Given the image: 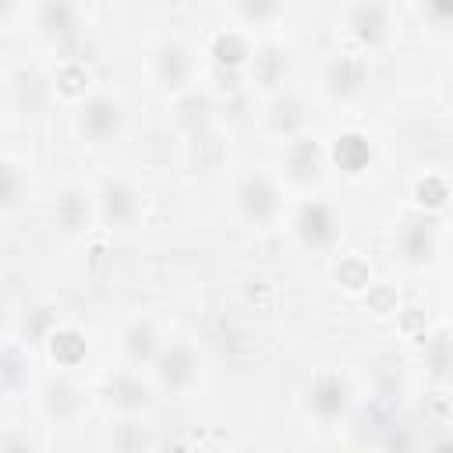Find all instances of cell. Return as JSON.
Segmentation results:
<instances>
[{
	"instance_id": "1",
	"label": "cell",
	"mask_w": 453,
	"mask_h": 453,
	"mask_svg": "<svg viewBox=\"0 0 453 453\" xmlns=\"http://www.w3.org/2000/svg\"><path fill=\"white\" fill-rule=\"evenodd\" d=\"M234 212L255 226V230H269L280 219H287V180L265 166H251L234 180Z\"/></svg>"
},
{
	"instance_id": "12",
	"label": "cell",
	"mask_w": 453,
	"mask_h": 453,
	"mask_svg": "<svg viewBox=\"0 0 453 453\" xmlns=\"http://www.w3.org/2000/svg\"><path fill=\"white\" fill-rule=\"evenodd\" d=\"M163 350V336L156 329L152 319H131L124 329H120V354L131 361V365H152L156 354Z\"/></svg>"
},
{
	"instance_id": "16",
	"label": "cell",
	"mask_w": 453,
	"mask_h": 453,
	"mask_svg": "<svg viewBox=\"0 0 453 453\" xmlns=\"http://www.w3.org/2000/svg\"><path fill=\"white\" fill-rule=\"evenodd\" d=\"M234 11L251 28H269L283 18V0H234Z\"/></svg>"
},
{
	"instance_id": "8",
	"label": "cell",
	"mask_w": 453,
	"mask_h": 453,
	"mask_svg": "<svg viewBox=\"0 0 453 453\" xmlns=\"http://www.w3.org/2000/svg\"><path fill=\"white\" fill-rule=\"evenodd\" d=\"M32 25L42 42H71L85 28V11L78 0H35L32 4Z\"/></svg>"
},
{
	"instance_id": "13",
	"label": "cell",
	"mask_w": 453,
	"mask_h": 453,
	"mask_svg": "<svg viewBox=\"0 0 453 453\" xmlns=\"http://www.w3.org/2000/svg\"><path fill=\"white\" fill-rule=\"evenodd\" d=\"M42 407L50 418L57 421H74L81 411H85V393L71 382V379H53L46 389H42Z\"/></svg>"
},
{
	"instance_id": "9",
	"label": "cell",
	"mask_w": 453,
	"mask_h": 453,
	"mask_svg": "<svg viewBox=\"0 0 453 453\" xmlns=\"http://www.w3.org/2000/svg\"><path fill=\"white\" fill-rule=\"evenodd\" d=\"M96 209H99V223H106L110 230H127L138 223L142 216V195L131 180L124 177H110L99 191H96Z\"/></svg>"
},
{
	"instance_id": "18",
	"label": "cell",
	"mask_w": 453,
	"mask_h": 453,
	"mask_svg": "<svg viewBox=\"0 0 453 453\" xmlns=\"http://www.w3.org/2000/svg\"><path fill=\"white\" fill-rule=\"evenodd\" d=\"M442 99H446V106L453 110V71L442 78Z\"/></svg>"
},
{
	"instance_id": "4",
	"label": "cell",
	"mask_w": 453,
	"mask_h": 453,
	"mask_svg": "<svg viewBox=\"0 0 453 453\" xmlns=\"http://www.w3.org/2000/svg\"><path fill=\"white\" fill-rule=\"evenodd\" d=\"M290 230L297 237L301 248L308 251H326L340 241V230H343V216L333 202L326 198H304L294 212H290Z\"/></svg>"
},
{
	"instance_id": "7",
	"label": "cell",
	"mask_w": 453,
	"mask_h": 453,
	"mask_svg": "<svg viewBox=\"0 0 453 453\" xmlns=\"http://www.w3.org/2000/svg\"><path fill=\"white\" fill-rule=\"evenodd\" d=\"M152 375L163 393H191L202 379V357L191 343H163L152 361Z\"/></svg>"
},
{
	"instance_id": "15",
	"label": "cell",
	"mask_w": 453,
	"mask_h": 453,
	"mask_svg": "<svg viewBox=\"0 0 453 453\" xmlns=\"http://www.w3.org/2000/svg\"><path fill=\"white\" fill-rule=\"evenodd\" d=\"M361 81H365V64L354 57H336L326 67V85L333 92H354V88H361Z\"/></svg>"
},
{
	"instance_id": "5",
	"label": "cell",
	"mask_w": 453,
	"mask_h": 453,
	"mask_svg": "<svg viewBox=\"0 0 453 453\" xmlns=\"http://www.w3.org/2000/svg\"><path fill=\"white\" fill-rule=\"evenodd\" d=\"M343 32L365 46V50H379L393 39L396 32V14L389 0H354L343 11Z\"/></svg>"
},
{
	"instance_id": "2",
	"label": "cell",
	"mask_w": 453,
	"mask_h": 453,
	"mask_svg": "<svg viewBox=\"0 0 453 453\" xmlns=\"http://www.w3.org/2000/svg\"><path fill=\"white\" fill-rule=\"evenodd\" d=\"M195 74H198V53L177 39V35H166L152 46L149 53V78L152 85L163 92V96H180L195 85Z\"/></svg>"
},
{
	"instance_id": "14",
	"label": "cell",
	"mask_w": 453,
	"mask_h": 453,
	"mask_svg": "<svg viewBox=\"0 0 453 453\" xmlns=\"http://www.w3.org/2000/svg\"><path fill=\"white\" fill-rule=\"evenodd\" d=\"M304 124H308V113H304V106H301L294 96H283V99L273 103L269 127H273L280 138H287V142H290V138H301Z\"/></svg>"
},
{
	"instance_id": "11",
	"label": "cell",
	"mask_w": 453,
	"mask_h": 453,
	"mask_svg": "<svg viewBox=\"0 0 453 453\" xmlns=\"http://www.w3.org/2000/svg\"><path fill=\"white\" fill-rule=\"evenodd\" d=\"M322 166H326V159H322V152L308 138H290L287 152H283L280 177L287 184H294V188H308V184H315L322 177Z\"/></svg>"
},
{
	"instance_id": "10",
	"label": "cell",
	"mask_w": 453,
	"mask_h": 453,
	"mask_svg": "<svg viewBox=\"0 0 453 453\" xmlns=\"http://www.w3.org/2000/svg\"><path fill=\"white\" fill-rule=\"evenodd\" d=\"M439 255V230L428 216H411L400 226V258L414 269L432 265Z\"/></svg>"
},
{
	"instance_id": "6",
	"label": "cell",
	"mask_w": 453,
	"mask_h": 453,
	"mask_svg": "<svg viewBox=\"0 0 453 453\" xmlns=\"http://www.w3.org/2000/svg\"><path fill=\"white\" fill-rule=\"evenodd\" d=\"M74 120H78V134H81L88 145L103 149V145H113V142L120 138L127 113H124V103H120L117 96L96 92V96H88V99L78 106V117H74Z\"/></svg>"
},
{
	"instance_id": "17",
	"label": "cell",
	"mask_w": 453,
	"mask_h": 453,
	"mask_svg": "<svg viewBox=\"0 0 453 453\" xmlns=\"http://www.w3.org/2000/svg\"><path fill=\"white\" fill-rule=\"evenodd\" d=\"M418 14L432 32H453V0H418Z\"/></svg>"
},
{
	"instance_id": "3",
	"label": "cell",
	"mask_w": 453,
	"mask_h": 453,
	"mask_svg": "<svg viewBox=\"0 0 453 453\" xmlns=\"http://www.w3.org/2000/svg\"><path fill=\"white\" fill-rule=\"evenodd\" d=\"M350 407H354V386H350V379L343 372L326 368V372H319L311 379V386L304 393V411L322 428H333V425L347 421Z\"/></svg>"
}]
</instances>
